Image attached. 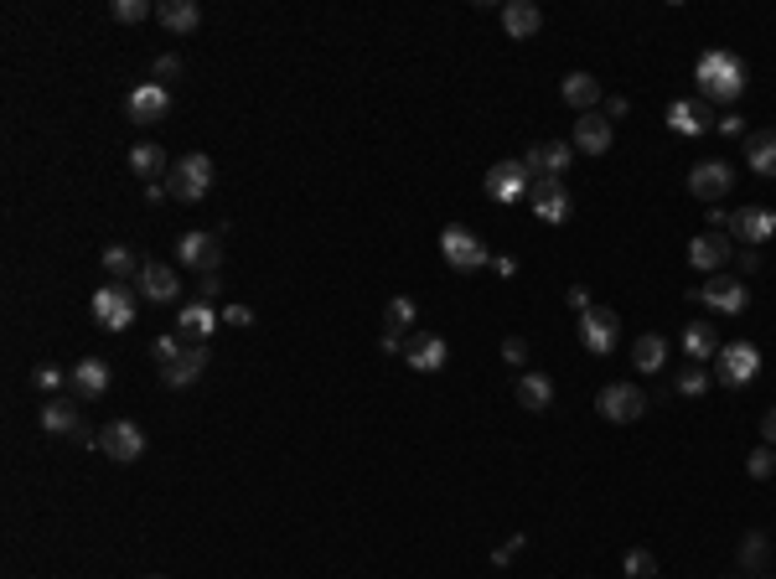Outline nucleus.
I'll return each instance as SVG.
<instances>
[{
    "mask_svg": "<svg viewBox=\"0 0 776 579\" xmlns=\"http://www.w3.org/2000/svg\"><path fill=\"white\" fill-rule=\"evenodd\" d=\"M699 94H704V104H735L745 94V63L725 47L704 52L699 57Z\"/></svg>",
    "mask_w": 776,
    "mask_h": 579,
    "instance_id": "obj_1",
    "label": "nucleus"
},
{
    "mask_svg": "<svg viewBox=\"0 0 776 579\" xmlns=\"http://www.w3.org/2000/svg\"><path fill=\"white\" fill-rule=\"evenodd\" d=\"M166 192H171L176 202L197 207L207 192H213V161H207L202 150H192V156H182V161L171 166V176H166Z\"/></svg>",
    "mask_w": 776,
    "mask_h": 579,
    "instance_id": "obj_2",
    "label": "nucleus"
},
{
    "mask_svg": "<svg viewBox=\"0 0 776 579\" xmlns=\"http://www.w3.org/2000/svg\"><path fill=\"white\" fill-rule=\"evenodd\" d=\"M440 254H445V264H451L456 274H476L492 254H487V243L476 238L471 228H461V223H451V228H440Z\"/></svg>",
    "mask_w": 776,
    "mask_h": 579,
    "instance_id": "obj_3",
    "label": "nucleus"
},
{
    "mask_svg": "<svg viewBox=\"0 0 776 579\" xmlns=\"http://www.w3.org/2000/svg\"><path fill=\"white\" fill-rule=\"evenodd\" d=\"M88 311H94V321H99V331H130V321H135V295L125 290V285H104V290H94V300H88Z\"/></svg>",
    "mask_w": 776,
    "mask_h": 579,
    "instance_id": "obj_4",
    "label": "nucleus"
},
{
    "mask_svg": "<svg viewBox=\"0 0 776 579\" xmlns=\"http://www.w3.org/2000/svg\"><path fill=\"white\" fill-rule=\"evenodd\" d=\"M699 306H709V311H725V316H740L745 306H751V290H745L740 280H730V274H709V280L699 285V290H689Z\"/></svg>",
    "mask_w": 776,
    "mask_h": 579,
    "instance_id": "obj_5",
    "label": "nucleus"
},
{
    "mask_svg": "<svg viewBox=\"0 0 776 579\" xmlns=\"http://www.w3.org/2000/svg\"><path fill=\"white\" fill-rule=\"evenodd\" d=\"M595 409H601L611 424H637L647 414V393L637 383H606L601 399H595Z\"/></svg>",
    "mask_w": 776,
    "mask_h": 579,
    "instance_id": "obj_6",
    "label": "nucleus"
},
{
    "mask_svg": "<svg viewBox=\"0 0 776 579\" xmlns=\"http://www.w3.org/2000/svg\"><path fill=\"white\" fill-rule=\"evenodd\" d=\"M616 337H621V316H616L611 306H590V311H580V342H585V352L606 357V352L616 347Z\"/></svg>",
    "mask_w": 776,
    "mask_h": 579,
    "instance_id": "obj_7",
    "label": "nucleus"
},
{
    "mask_svg": "<svg viewBox=\"0 0 776 579\" xmlns=\"http://www.w3.org/2000/svg\"><path fill=\"white\" fill-rule=\"evenodd\" d=\"M714 362H720V373H714V378H720L725 388H745V383H756V373H761V352L751 342L720 347V357H714Z\"/></svg>",
    "mask_w": 776,
    "mask_h": 579,
    "instance_id": "obj_8",
    "label": "nucleus"
},
{
    "mask_svg": "<svg viewBox=\"0 0 776 579\" xmlns=\"http://www.w3.org/2000/svg\"><path fill=\"white\" fill-rule=\"evenodd\" d=\"M528 207H533V218H539V223H564V218H570V192H564L559 176H539L528 187Z\"/></svg>",
    "mask_w": 776,
    "mask_h": 579,
    "instance_id": "obj_9",
    "label": "nucleus"
},
{
    "mask_svg": "<svg viewBox=\"0 0 776 579\" xmlns=\"http://www.w3.org/2000/svg\"><path fill=\"white\" fill-rule=\"evenodd\" d=\"M487 197L492 202H518V197H528V187H533V176H528V166L523 161H497V166H487Z\"/></svg>",
    "mask_w": 776,
    "mask_h": 579,
    "instance_id": "obj_10",
    "label": "nucleus"
},
{
    "mask_svg": "<svg viewBox=\"0 0 776 579\" xmlns=\"http://www.w3.org/2000/svg\"><path fill=\"white\" fill-rule=\"evenodd\" d=\"M125 114H130V125H161V119L171 114V94L161 83H140V88H130Z\"/></svg>",
    "mask_w": 776,
    "mask_h": 579,
    "instance_id": "obj_11",
    "label": "nucleus"
},
{
    "mask_svg": "<svg viewBox=\"0 0 776 579\" xmlns=\"http://www.w3.org/2000/svg\"><path fill=\"white\" fill-rule=\"evenodd\" d=\"M176 264L202 269V274H218V264H223L218 233H182V238H176Z\"/></svg>",
    "mask_w": 776,
    "mask_h": 579,
    "instance_id": "obj_12",
    "label": "nucleus"
},
{
    "mask_svg": "<svg viewBox=\"0 0 776 579\" xmlns=\"http://www.w3.org/2000/svg\"><path fill=\"white\" fill-rule=\"evenodd\" d=\"M104 455H114L119 466L140 461V455H145V430L135 419H109L104 424Z\"/></svg>",
    "mask_w": 776,
    "mask_h": 579,
    "instance_id": "obj_13",
    "label": "nucleus"
},
{
    "mask_svg": "<svg viewBox=\"0 0 776 579\" xmlns=\"http://www.w3.org/2000/svg\"><path fill=\"white\" fill-rule=\"evenodd\" d=\"M730 187H735V171H730L725 161H699V166L689 171V192H694L699 202H725Z\"/></svg>",
    "mask_w": 776,
    "mask_h": 579,
    "instance_id": "obj_14",
    "label": "nucleus"
},
{
    "mask_svg": "<svg viewBox=\"0 0 776 579\" xmlns=\"http://www.w3.org/2000/svg\"><path fill=\"white\" fill-rule=\"evenodd\" d=\"M730 259H735V238H730V233H714V228H709V233H699V238L689 243V264L704 269V274H720Z\"/></svg>",
    "mask_w": 776,
    "mask_h": 579,
    "instance_id": "obj_15",
    "label": "nucleus"
},
{
    "mask_svg": "<svg viewBox=\"0 0 776 579\" xmlns=\"http://www.w3.org/2000/svg\"><path fill=\"white\" fill-rule=\"evenodd\" d=\"M140 280V295L151 300V306H171L176 295H182V280H176V269L171 264H156V259H145V269L135 274Z\"/></svg>",
    "mask_w": 776,
    "mask_h": 579,
    "instance_id": "obj_16",
    "label": "nucleus"
},
{
    "mask_svg": "<svg viewBox=\"0 0 776 579\" xmlns=\"http://www.w3.org/2000/svg\"><path fill=\"white\" fill-rule=\"evenodd\" d=\"M771 233H776V212L771 207H740L735 223H730V238H740L745 249H761Z\"/></svg>",
    "mask_w": 776,
    "mask_h": 579,
    "instance_id": "obj_17",
    "label": "nucleus"
},
{
    "mask_svg": "<svg viewBox=\"0 0 776 579\" xmlns=\"http://www.w3.org/2000/svg\"><path fill=\"white\" fill-rule=\"evenodd\" d=\"M539 26H544V11L533 6V0H507V6H502V32L513 42H533V37H539Z\"/></svg>",
    "mask_w": 776,
    "mask_h": 579,
    "instance_id": "obj_18",
    "label": "nucleus"
},
{
    "mask_svg": "<svg viewBox=\"0 0 776 579\" xmlns=\"http://www.w3.org/2000/svg\"><path fill=\"white\" fill-rule=\"evenodd\" d=\"M156 21L166 26L171 37H192L202 26V6H197V0H156Z\"/></svg>",
    "mask_w": 776,
    "mask_h": 579,
    "instance_id": "obj_19",
    "label": "nucleus"
},
{
    "mask_svg": "<svg viewBox=\"0 0 776 579\" xmlns=\"http://www.w3.org/2000/svg\"><path fill=\"white\" fill-rule=\"evenodd\" d=\"M68 383H73L78 399H88V404L104 399V393H109V362H104V357H83L78 368L68 373Z\"/></svg>",
    "mask_w": 776,
    "mask_h": 579,
    "instance_id": "obj_20",
    "label": "nucleus"
},
{
    "mask_svg": "<svg viewBox=\"0 0 776 579\" xmlns=\"http://www.w3.org/2000/svg\"><path fill=\"white\" fill-rule=\"evenodd\" d=\"M611 135H616V125L606 114H580L575 119V150H585V156H606Z\"/></svg>",
    "mask_w": 776,
    "mask_h": 579,
    "instance_id": "obj_21",
    "label": "nucleus"
},
{
    "mask_svg": "<svg viewBox=\"0 0 776 579\" xmlns=\"http://www.w3.org/2000/svg\"><path fill=\"white\" fill-rule=\"evenodd\" d=\"M207 362H213V357H207V342H202V347H187V352L161 373V383H166V388H192V383L207 373Z\"/></svg>",
    "mask_w": 776,
    "mask_h": 579,
    "instance_id": "obj_22",
    "label": "nucleus"
},
{
    "mask_svg": "<svg viewBox=\"0 0 776 579\" xmlns=\"http://www.w3.org/2000/svg\"><path fill=\"white\" fill-rule=\"evenodd\" d=\"M559 99L570 104V109H580V114H595V104H601V83H595L590 73H564Z\"/></svg>",
    "mask_w": 776,
    "mask_h": 579,
    "instance_id": "obj_23",
    "label": "nucleus"
},
{
    "mask_svg": "<svg viewBox=\"0 0 776 579\" xmlns=\"http://www.w3.org/2000/svg\"><path fill=\"white\" fill-rule=\"evenodd\" d=\"M683 352H689L694 362H704V357H720V326H714V321H689V326H683Z\"/></svg>",
    "mask_w": 776,
    "mask_h": 579,
    "instance_id": "obj_24",
    "label": "nucleus"
},
{
    "mask_svg": "<svg viewBox=\"0 0 776 579\" xmlns=\"http://www.w3.org/2000/svg\"><path fill=\"white\" fill-rule=\"evenodd\" d=\"M404 357H409L414 373H440L445 357H451V347H445V337H414V342L404 347Z\"/></svg>",
    "mask_w": 776,
    "mask_h": 579,
    "instance_id": "obj_25",
    "label": "nucleus"
},
{
    "mask_svg": "<svg viewBox=\"0 0 776 579\" xmlns=\"http://www.w3.org/2000/svg\"><path fill=\"white\" fill-rule=\"evenodd\" d=\"M668 125H673L678 135H704L714 119H709V104H704V99H678V104L668 109Z\"/></svg>",
    "mask_w": 776,
    "mask_h": 579,
    "instance_id": "obj_26",
    "label": "nucleus"
},
{
    "mask_svg": "<svg viewBox=\"0 0 776 579\" xmlns=\"http://www.w3.org/2000/svg\"><path fill=\"white\" fill-rule=\"evenodd\" d=\"M130 171H135V176H145V187H151V181L171 176V161H166V150H161V145L140 140V145L130 150Z\"/></svg>",
    "mask_w": 776,
    "mask_h": 579,
    "instance_id": "obj_27",
    "label": "nucleus"
},
{
    "mask_svg": "<svg viewBox=\"0 0 776 579\" xmlns=\"http://www.w3.org/2000/svg\"><path fill=\"white\" fill-rule=\"evenodd\" d=\"M213 326H218V316H213V306H207V300H197V306H182V321H176V331H182V337H192V347H202L207 337H213Z\"/></svg>",
    "mask_w": 776,
    "mask_h": 579,
    "instance_id": "obj_28",
    "label": "nucleus"
},
{
    "mask_svg": "<svg viewBox=\"0 0 776 579\" xmlns=\"http://www.w3.org/2000/svg\"><path fill=\"white\" fill-rule=\"evenodd\" d=\"M518 404H523L528 414H544V409L554 404V383H549L544 373H523V378H518Z\"/></svg>",
    "mask_w": 776,
    "mask_h": 579,
    "instance_id": "obj_29",
    "label": "nucleus"
},
{
    "mask_svg": "<svg viewBox=\"0 0 776 579\" xmlns=\"http://www.w3.org/2000/svg\"><path fill=\"white\" fill-rule=\"evenodd\" d=\"M663 362H668V342L658 337V331L637 337V347H632V368L637 373H663Z\"/></svg>",
    "mask_w": 776,
    "mask_h": 579,
    "instance_id": "obj_30",
    "label": "nucleus"
},
{
    "mask_svg": "<svg viewBox=\"0 0 776 579\" xmlns=\"http://www.w3.org/2000/svg\"><path fill=\"white\" fill-rule=\"evenodd\" d=\"M745 166H751L756 176H776V135H751L745 140Z\"/></svg>",
    "mask_w": 776,
    "mask_h": 579,
    "instance_id": "obj_31",
    "label": "nucleus"
},
{
    "mask_svg": "<svg viewBox=\"0 0 776 579\" xmlns=\"http://www.w3.org/2000/svg\"><path fill=\"white\" fill-rule=\"evenodd\" d=\"M104 269H109V280L119 285V280H130V274H140L145 259H135V249H125V243H109V249H104Z\"/></svg>",
    "mask_w": 776,
    "mask_h": 579,
    "instance_id": "obj_32",
    "label": "nucleus"
},
{
    "mask_svg": "<svg viewBox=\"0 0 776 579\" xmlns=\"http://www.w3.org/2000/svg\"><path fill=\"white\" fill-rule=\"evenodd\" d=\"M42 430H47V435H78V414H73V404H68V399L42 404Z\"/></svg>",
    "mask_w": 776,
    "mask_h": 579,
    "instance_id": "obj_33",
    "label": "nucleus"
},
{
    "mask_svg": "<svg viewBox=\"0 0 776 579\" xmlns=\"http://www.w3.org/2000/svg\"><path fill=\"white\" fill-rule=\"evenodd\" d=\"M414 321H420V306H414L409 295H394L383 306V331H394V337H399V331H409Z\"/></svg>",
    "mask_w": 776,
    "mask_h": 579,
    "instance_id": "obj_34",
    "label": "nucleus"
},
{
    "mask_svg": "<svg viewBox=\"0 0 776 579\" xmlns=\"http://www.w3.org/2000/svg\"><path fill=\"white\" fill-rule=\"evenodd\" d=\"M766 559H771V538H766V533H745V543H740V569L761 574Z\"/></svg>",
    "mask_w": 776,
    "mask_h": 579,
    "instance_id": "obj_35",
    "label": "nucleus"
},
{
    "mask_svg": "<svg viewBox=\"0 0 776 579\" xmlns=\"http://www.w3.org/2000/svg\"><path fill=\"white\" fill-rule=\"evenodd\" d=\"M109 16H114L119 26H135V21H145V16H156V6H151V0H114Z\"/></svg>",
    "mask_w": 776,
    "mask_h": 579,
    "instance_id": "obj_36",
    "label": "nucleus"
},
{
    "mask_svg": "<svg viewBox=\"0 0 776 579\" xmlns=\"http://www.w3.org/2000/svg\"><path fill=\"white\" fill-rule=\"evenodd\" d=\"M709 383H714V378H709V373L699 368V362H694L689 373H678V378H673V388H678V393H689V399H699V393H704Z\"/></svg>",
    "mask_w": 776,
    "mask_h": 579,
    "instance_id": "obj_37",
    "label": "nucleus"
},
{
    "mask_svg": "<svg viewBox=\"0 0 776 579\" xmlns=\"http://www.w3.org/2000/svg\"><path fill=\"white\" fill-rule=\"evenodd\" d=\"M626 574L632 579H658V559H652L647 548H632V554H626Z\"/></svg>",
    "mask_w": 776,
    "mask_h": 579,
    "instance_id": "obj_38",
    "label": "nucleus"
},
{
    "mask_svg": "<svg viewBox=\"0 0 776 579\" xmlns=\"http://www.w3.org/2000/svg\"><path fill=\"white\" fill-rule=\"evenodd\" d=\"M182 352H187V347H182V337H156V347H151V357H156V368H161V373H166Z\"/></svg>",
    "mask_w": 776,
    "mask_h": 579,
    "instance_id": "obj_39",
    "label": "nucleus"
},
{
    "mask_svg": "<svg viewBox=\"0 0 776 579\" xmlns=\"http://www.w3.org/2000/svg\"><path fill=\"white\" fill-rule=\"evenodd\" d=\"M745 471H751L756 481H771V471H776V450H771V445L751 450V461H745Z\"/></svg>",
    "mask_w": 776,
    "mask_h": 579,
    "instance_id": "obj_40",
    "label": "nucleus"
},
{
    "mask_svg": "<svg viewBox=\"0 0 776 579\" xmlns=\"http://www.w3.org/2000/svg\"><path fill=\"white\" fill-rule=\"evenodd\" d=\"M63 378H68V373L57 368V362H37V368H32V383H37V388H63Z\"/></svg>",
    "mask_w": 776,
    "mask_h": 579,
    "instance_id": "obj_41",
    "label": "nucleus"
},
{
    "mask_svg": "<svg viewBox=\"0 0 776 579\" xmlns=\"http://www.w3.org/2000/svg\"><path fill=\"white\" fill-rule=\"evenodd\" d=\"M171 78H182V57H176V52H161V57H156V83L166 88Z\"/></svg>",
    "mask_w": 776,
    "mask_h": 579,
    "instance_id": "obj_42",
    "label": "nucleus"
},
{
    "mask_svg": "<svg viewBox=\"0 0 776 579\" xmlns=\"http://www.w3.org/2000/svg\"><path fill=\"white\" fill-rule=\"evenodd\" d=\"M502 357L513 362V368H523V362H528V342H523V337H507V342H502Z\"/></svg>",
    "mask_w": 776,
    "mask_h": 579,
    "instance_id": "obj_43",
    "label": "nucleus"
},
{
    "mask_svg": "<svg viewBox=\"0 0 776 579\" xmlns=\"http://www.w3.org/2000/svg\"><path fill=\"white\" fill-rule=\"evenodd\" d=\"M714 130H720V135H730V140H735V135H740V130H745V119H740V114H735V109H730V114H725V119H714Z\"/></svg>",
    "mask_w": 776,
    "mask_h": 579,
    "instance_id": "obj_44",
    "label": "nucleus"
},
{
    "mask_svg": "<svg viewBox=\"0 0 776 579\" xmlns=\"http://www.w3.org/2000/svg\"><path fill=\"white\" fill-rule=\"evenodd\" d=\"M523 543H528V538H523V533H513V538H507V543L497 548V554H492V564H507V559H513V554H518V548H523Z\"/></svg>",
    "mask_w": 776,
    "mask_h": 579,
    "instance_id": "obj_45",
    "label": "nucleus"
},
{
    "mask_svg": "<svg viewBox=\"0 0 776 579\" xmlns=\"http://www.w3.org/2000/svg\"><path fill=\"white\" fill-rule=\"evenodd\" d=\"M223 321H228V326H254V311H249V306H228Z\"/></svg>",
    "mask_w": 776,
    "mask_h": 579,
    "instance_id": "obj_46",
    "label": "nucleus"
},
{
    "mask_svg": "<svg viewBox=\"0 0 776 579\" xmlns=\"http://www.w3.org/2000/svg\"><path fill=\"white\" fill-rule=\"evenodd\" d=\"M202 300H218L223 295V280H218V274H202V290H197Z\"/></svg>",
    "mask_w": 776,
    "mask_h": 579,
    "instance_id": "obj_47",
    "label": "nucleus"
},
{
    "mask_svg": "<svg viewBox=\"0 0 776 579\" xmlns=\"http://www.w3.org/2000/svg\"><path fill=\"white\" fill-rule=\"evenodd\" d=\"M626 114H632V99L611 94V104H606V119H626Z\"/></svg>",
    "mask_w": 776,
    "mask_h": 579,
    "instance_id": "obj_48",
    "label": "nucleus"
},
{
    "mask_svg": "<svg viewBox=\"0 0 776 579\" xmlns=\"http://www.w3.org/2000/svg\"><path fill=\"white\" fill-rule=\"evenodd\" d=\"M761 435H766V445L776 450V404H771V409L761 414Z\"/></svg>",
    "mask_w": 776,
    "mask_h": 579,
    "instance_id": "obj_49",
    "label": "nucleus"
},
{
    "mask_svg": "<svg viewBox=\"0 0 776 579\" xmlns=\"http://www.w3.org/2000/svg\"><path fill=\"white\" fill-rule=\"evenodd\" d=\"M570 306H575V311H590V290H585V285L570 290Z\"/></svg>",
    "mask_w": 776,
    "mask_h": 579,
    "instance_id": "obj_50",
    "label": "nucleus"
},
{
    "mask_svg": "<svg viewBox=\"0 0 776 579\" xmlns=\"http://www.w3.org/2000/svg\"><path fill=\"white\" fill-rule=\"evenodd\" d=\"M740 269H745V274H756V269H761V254H756V249H745V254H740Z\"/></svg>",
    "mask_w": 776,
    "mask_h": 579,
    "instance_id": "obj_51",
    "label": "nucleus"
},
{
    "mask_svg": "<svg viewBox=\"0 0 776 579\" xmlns=\"http://www.w3.org/2000/svg\"><path fill=\"white\" fill-rule=\"evenodd\" d=\"M145 197H151V207H156V202L171 197V192H166V181H151V187H145Z\"/></svg>",
    "mask_w": 776,
    "mask_h": 579,
    "instance_id": "obj_52",
    "label": "nucleus"
},
{
    "mask_svg": "<svg viewBox=\"0 0 776 579\" xmlns=\"http://www.w3.org/2000/svg\"><path fill=\"white\" fill-rule=\"evenodd\" d=\"M771 135H776V130H771Z\"/></svg>",
    "mask_w": 776,
    "mask_h": 579,
    "instance_id": "obj_53",
    "label": "nucleus"
},
{
    "mask_svg": "<svg viewBox=\"0 0 776 579\" xmlns=\"http://www.w3.org/2000/svg\"><path fill=\"white\" fill-rule=\"evenodd\" d=\"M766 579H771V574H766Z\"/></svg>",
    "mask_w": 776,
    "mask_h": 579,
    "instance_id": "obj_54",
    "label": "nucleus"
}]
</instances>
